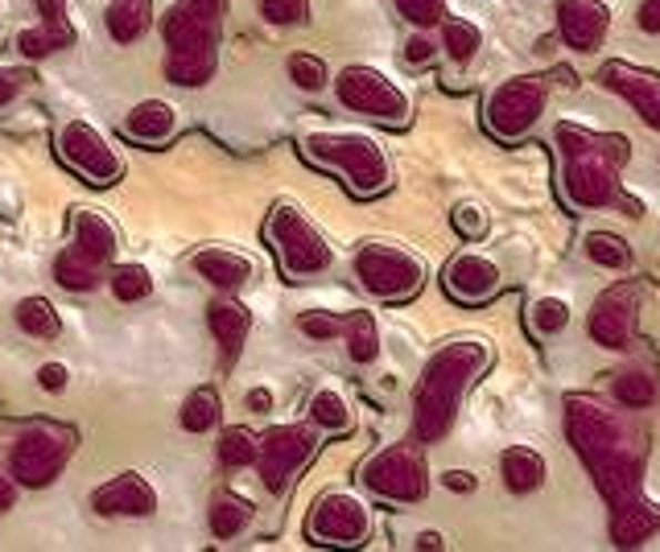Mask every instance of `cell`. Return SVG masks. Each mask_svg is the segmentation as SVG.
I'll return each mask as SVG.
<instances>
[{
    "instance_id": "f35d334b",
    "label": "cell",
    "mask_w": 660,
    "mask_h": 552,
    "mask_svg": "<svg viewBox=\"0 0 660 552\" xmlns=\"http://www.w3.org/2000/svg\"><path fill=\"white\" fill-rule=\"evenodd\" d=\"M108 280H112V293L120 301H145L153 293V276H149L145 264H120V268H112Z\"/></svg>"
},
{
    "instance_id": "816d5d0a",
    "label": "cell",
    "mask_w": 660,
    "mask_h": 552,
    "mask_svg": "<svg viewBox=\"0 0 660 552\" xmlns=\"http://www.w3.org/2000/svg\"><path fill=\"white\" fill-rule=\"evenodd\" d=\"M17 499V479L13 474H0V511H9Z\"/></svg>"
},
{
    "instance_id": "6da1fadb",
    "label": "cell",
    "mask_w": 660,
    "mask_h": 552,
    "mask_svg": "<svg viewBox=\"0 0 660 552\" xmlns=\"http://www.w3.org/2000/svg\"><path fill=\"white\" fill-rule=\"evenodd\" d=\"M566 437L573 441L578 458L590 466L595 487L611 503V511L640 499L648 446L644 429L631 417L602 405L599 396H566Z\"/></svg>"
},
{
    "instance_id": "f5cc1de1",
    "label": "cell",
    "mask_w": 660,
    "mask_h": 552,
    "mask_svg": "<svg viewBox=\"0 0 660 552\" xmlns=\"http://www.w3.org/2000/svg\"><path fill=\"white\" fill-rule=\"evenodd\" d=\"M248 408H252V412H268V408H273V392H268V388H252Z\"/></svg>"
},
{
    "instance_id": "ffe728a7",
    "label": "cell",
    "mask_w": 660,
    "mask_h": 552,
    "mask_svg": "<svg viewBox=\"0 0 660 552\" xmlns=\"http://www.w3.org/2000/svg\"><path fill=\"white\" fill-rule=\"evenodd\" d=\"M657 532H660V511L648 503L644 494L611 511V540H616L619 549H640Z\"/></svg>"
},
{
    "instance_id": "484cf974",
    "label": "cell",
    "mask_w": 660,
    "mask_h": 552,
    "mask_svg": "<svg viewBox=\"0 0 660 552\" xmlns=\"http://www.w3.org/2000/svg\"><path fill=\"white\" fill-rule=\"evenodd\" d=\"M124 129H129V136L153 145V141H165V136L177 129V112L165 100H145L129 112V124H124Z\"/></svg>"
},
{
    "instance_id": "7dc6e473",
    "label": "cell",
    "mask_w": 660,
    "mask_h": 552,
    "mask_svg": "<svg viewBox=\"0 0 660 552\" xmlns=\"http://www.w3.org/2000/svg\"><path fill=\"white\" fill-rule=\"evenodd\" d=\"M67 379H71V371L62 364H45L42 371H38V384H42L45 392H62L67 388Z\"/></svg>"
},
{
    "instance_id": "74e56055",
    "label": "cell",
    "mask_w": 660,
    "mask_h": 552,
    "mask_svg": "<svg viewBox=\"0 0 660 552\" xmlns=\"http://www.w3.org/2000/svg\"><path fill=\"white\" fill-rule=\"evenodd\" d=\"M570 318H573V309L566 306L561 297H537V301H532V309H528L532 330H537V335H545V338L561 335V330L570 326Z\"/></svg>"
},
{
    "instance_id": "4dcf8cb0",
    "label": "cell",
    "mask_w": 660,
    "mask_h": 552,
    "mask_svg": "<svg viewBox=\"0 0 660 552\" xmlns=\"http://www.w3.org/2000/svg\"><path fill=\"white\" fill-rule=\"evenodd\" d=\"M54 280H59L62 289L71 293H91L95 285H100V264L88 260L79 247H67L59 260H54Z\"/></svg>"
},
{
    "instance_id": "681fc988",
    "label": "cell",
    "mask_w": 660,
    "mask_h": 552,
    "mask_svg": "<svg viewBox=\"0 0 660 552\" xmlns=\"http://www.w3.org/2000/svg\"><path fill=\"white\" fill-rule=\"evenodd\" d=\"M441 487H446V491H455V494H470L475 487H479V479L467 474V470H446V474H441Z\"/></svg>"
},
{
    "instance_id": "f546056e",
    "label": "cell",
    "mask_w": 660,
    "mask_h": 552,
    "mask_svg": "<svg viewBox=\"0 0 660 552\" xmlns=\"http://www.w3.org/2000/svg\"><path fill=\"white\" fill-rule=\"evenodd\" d=\"M343 338H347V355H352V364H376L380 359V330H376V321L372 314H352V318H343Z\"/></svg>"
},
{
    "instance_id": "4316f807",
    "label": "cell",
    "mask_w": 660,
    "mask_h": 552,
    "mask_svg": "<svg viewBox=\"0 0 660 552\" xmlns=\"http://www.w3.org/2000/svg\"><path fill=\"white\" fill-rule=\"evenodd\" d=\"M657 396H660V384L648 367H628V371H619V376L611 379V400H616L619 408H628V412H640V408L657 405Z\"/></svg>"
},
{
    "instance_id": "7c38bea8",
    "label": "cell",
    "mask_w": 660,
    "mask_h": 552,
    "mask_svg": "<svg viewBox=\"0 0 660 552\" xmlns=\"http://www.w3.org/2000/svg\"><path fill=\"white\" fill-rule=\"evenodd\" d=\"M67 458H71V433L59 429V425H33V429L17 437L9 474L21 487H50L67 466Z\"/></svg>"
},
{
    "instance_id": "bcb514c9",
    "label": "cell",
    "mask_w": 660,
    "mask_h": 552,
    "mask_svg": "<svg viewBox=\"0 0 660 552\" xmlns=\"http://www.w3.org/2000/svg\"><path fill=\"white\" fill-rule=\"evenodd\" d=\"M30 83H33L30 71H21V67H0V108H4V103H13L21 91L30 88Z\"/></svg>"
},
{
    "instance_id": "e575fe53",
    "label": "cell",
    "mask_w": 660,
    "mask_h": 552,
    "mask_svg": "<svg viewBox=\"0 0 660 552\" xmlns=\"http://www.w3.org/2000/svg\"><path fill=\"white\" fill-rule=\"evenodd\" d=\"M74 42V30L71 25H45L42 30H21L17 33V50L26 54V59H50V54H59V50H67V45Z\"/></svg>"
},
{
    "instance_id": "8fae6325",
    "label": "cell",
    "mask_w": 660,
    "mask_h": 552,
    "mask_svg": "<svg viewBox=\"0 0 660 552\" xmlns=\"http://www.w3.org/2000/svg\"><path fill=\"white\" fill-rule=\"evenodd\" d=\"M318 450V425H273L268 433L261 437V458H256V470H261V482L268 491L277 494L290 487L297 470L314 458Z\"/></svg>"
},
{
    "instance_id": "f907efd6",
    "label": "cell",
    "mask_w": 660,
    "mask_h": 552,
    "mask_svg": "<svg viewBox=\"0 0 660 552\" xmlns=\"http://www.w3.org/2000/svg\"><path fill=\"white\" fill-rule=\"evenodd\" d=\"M636 25H640L644 33H660V0H640Z\"/></svg>"
},
{
    "instance_id": "30bf717a",
    "label": "cell",
    "mask_w": 660,
    "mask_h": 552,
    "mask_svg": "<svg viewBox=\"0 0 660 552\" xmlns=\"http://www.w3.org/2000/svg\"><path fill=\"white\" fill-rule=\"evenodd\" d=\"M335 95L347 112L384 120V124H405L413 112L409 95L376 67H343L335 79Z\"/></svg>"
},
{
    "instance_id": "60d3db41",
    "label": "cell",
    "mask_w": 660,
    "mask_h": 552,
    "mask_svg": "<svg viewBox=\"0 0 660 552\" xmlns=\"http://www.w3.org/2000/svg\"><path fill=\"white\" fill-rule=\"evenodd\" d=\"M393 4L413 30H438L446 21V0H393Z\"/></svg>"
},
{
    "instance_id": "d4e9b609",
    "label": "cell",
    "mask_w": 660,
    "mask_h": 552,
    "mask_svg": "<svg viewBox=\"0 0 660 552\" xmlns=\"http://www.w3.org/2000/svg\"><path fill=\"white\" fill-rule=\"evenodd\" d=\"M103 21L120 45H129L136 38H145V30L153 25V0H112Z\"/></svg>"
},
{
    "instance_id": "603a6c76",
    "label": "cell",
    "mask_w": 660,
    "mask_h": 552,
    "mask_svg": "<svg viewBox=\"0 0 660 552\" xmlns=\"http://www.w3.org/2000/svg\"><path fill=\"white\" fill-rule=\"evenodd\" d=\"M499 482L512 494H532L545 487V458L528 446H512L499 453Z\"/></svg>"
},
{
    "instance_id": "c3c4849f",
    "label": "cell",
    "mask_w": 660,
    "mask_h": 552,
    "mask_svg": "<svg viewBox=\"0 0 660 552\" xmlns=\"http://www.w3.org/2000/svg\"><path fill=\"white\" fill-rule=\"evenodd\" d=\"M33 9L42 13L45 25H71L67 21V0H33Z\"/></svg>"
},
{
    "instance_id": "9c48e42d",
    "label": "cell",
    "mask_w": 660,
    "mask_h": 552,
    "mask_svg": "<svg viewBox=\"0 0 660 552\" xmlns=\"http://www.w3.org/2000/svg\"><path fill=\"white\" fill-rule=\"evenodd\" d=\"M359 482L384 503H422L429 494V466L417 446H388L364 466Z\"/></svg>"
},
{
    "instance_id": "277c9868",
    "label": "cell",
    "mask_w": 660,
    "mask_h": 552,
    "mask_svg": "<svg viewBox=\"0 0 660 552\" xmlns=\"http://www.w3.org/2000/svg\"><path fill=\"white\" fill-rule=\"evenodd\" d=\"M223 9L227 0H177L165 13V74L177 88H203L220 67V38H223Z\"/></svg>"
},
{
    "instance_id": "d6986e66",
    "label": "cell",
    "mask_w": 660,
    "mask_h": 552,
    "mask_svg": "<svg viewBox=\"0 0 660 552\" xmlns=\"http://www.w3.org/2000/svg\"><path fill=\"white\" fill-rule=\"evenodd\" d=\"M91 508L100 515H129V520H145L158 511V491L149 487L141 474H120V479L103 482L100 491L91 494Z\"/></svg>"
},
{
    "instance_id": "d6a6232c",
    "label": "cell",
    "mask_w": 660,
    "mask_h": 552,
    "mask_svg": "<svg viewBox=\"0 0 660 552\" xmlns=\"http://www.w3.org/2000/svg\"><path fill=\"white\" fill-rule=\"evenodd\" d=\"M479 45H484L479 25L458 21V17H446V21H441V50H446V59L455 62V67H467V62L479 54Z\"/></svg>"
},
{
    "instance_id": "7bdbcfd3",
    "label": "cell",
    "mask_w": 660,
    "mask_h": 552,
    "mask_svg": "<svg viewBox=\"0 0 660 552\" xmlns=\"http://www.w3.org/2000/svg\"><path fill=\"white\" fill-rule=\"evenodd\" d=\"M297 330L314 343H331V338L343 335V318L338 314H326V309H306L302 318H297Z\"/></svg>"
},
{
    "instance_id": "44dd1931",
    "label": "cell",
    "mask_w": 660,
    "mask_h": 552,
    "mask_svg": "<svg viewBox=\"0 0 660 552\" xmlns=\"http://www.w3.org/2000/svg\"><path fill=\"white\" fill-rule=\"evenodd\" d=\"M206 326H211V335L220 343L223 359L232 364L235 355L244 350V343H248L252 314L240 301H215V306H206Z\"/></svg>"
},
{
    "instance_id": "3957f363",
    "label": "cell",
    "mask_w": 660,
    "mask_h": 552,
    "mask_svg": "<svg viewBox=\"0 0 660 552\" xmlns=\"http://www.w3.org/2000/svg\"><path fill=\"white\" fill-rule=\"evenodd\" d=\"M491 350L484 338H455L434 355L413 392V433L417 441H441L458 417V400L470 379L484 376Z\"/></svg>"
},
{
    "instance_id": "836d02e7",
    "label": "cell",
    "mask_w": 660,
    "mask_h": 552,
    "mask_svg": "<svg viewBox=\"0 0 660 552\" xmlns=\"http://www.w3.org/2000/svg\"><path fill=\"white\" fill-rule=\"evenodd\" d=\"M223 417V405H220V392L215 388H194L186 396V405H182V429L186 433H211Z\"/></svg>"
},
{
    "instance_id": "f1b7e54d",
    "label": "cell",
    "mask_w": 660,
    "mask_h": 552,
    "mask_svg": "<svg viewBox=\"0 0 660 552\" xmlns=\"http://www.w3.org/2000/svg\"><path fill=\"white\" fill-rule=\"evenodd\" d=\"M309 421L318 425L323 433H352L355 412H352V405L335 392V388H318V392L309 396Z\"/></svg>"
},
{
    "instance_id": "1f68e13d",
    "label": "cell",
    "mask_w": 660,
    "mask_h": 552,
    "mask_svg": "<svg viewBox=\"0 0 660 552\" xmlns=\"http://www.w3.org/2000/svg\"><path fill=\"white\" fill-rule=\"evenodd\" d=\"M582 252H587L590 264L611 268V273H623V268H631V244L623 239V235H616V232H587V239H582Z\"/></svg>"
},
{
    "instance_id": "5bb4252c",
    "label": "cell",
    "mask_w": 660,
    "mask_h": 552,
    "mask_svg": "<svg viewBox=\"0 0 660 552\" xmlns=\"http://www.w3.org/2000/svg\"><path fill=\"white\" fill-rule=\"evenodd\" d=\"M59 153L71 170H79V174L88 177L91 186H112V182L124 177V161L116 157V149L103 141L100 129H91V124H83V120L62 124Z\"/></svg>"
},
{
    "instance_id": "f6af8a7d",
    "label": "cell",
    "mask_w": 660,
    "mask_h": 552,
    "mask_svg": "<svg viewBox=\"0 0 660 552\" xmlns=\"http://www.w3.org/2000/svg\"><path fill=\"white\" fill-rule=\"evenodd\" d=\"M434 59H438V42L429 38V30H417L409 42H405V62H409V67H426V62Z\"/></svg>"
},
{
    "instance_id": "ba28073f",
    "label": "cell",
    "mask_w": 660,
    "mask_h": 552,
    "mask_svg": "<svg viewBox=\"0 0 660 552\" xmlns=\"http://www.w3.org/2000/svg\"><path fill=\"white\" fill-rule=\"evenodd\" d=\"M355 276H359V289L376 301H405L422 289L426 268L422 260L393 244H364L355 252Z\"/></svg>"
},
{
    "instance_id": "ab89813d",
    "label": "cell",
    "mask_w": 660,
    "mask_h": 552,
    "mask_svg": "<svg viewBox=\"0 0 660 552\" xmlns=\"http://www.w3.org/2000/svg\"><path fill=\"white\" fill-rule=\"evenodd\" d=\"M290 79H294L297 91L318 95V91H326V83H331V71H326V62L318 59V54H294V59H290Z\"/></svg>"
},
{
    "instance_id": "7402d4cb",
    "label": "cell",
    "mask_w": 660,
    "mask_h": 552,
    "mask_svg": "<svg viewBox=\"0 0 660 552\" xmlns=\"http://www.w3.org/2000/svg\"><path fill=\"white\" fill-rule=\"evenodd\" d=\"M194 273L203 276L206 285H215V289L232 293L252 276V264L244 260L240 252H227V247H206V252H199V256H194Z\"/></svg>"
},
{
    "instance_id": "9a60e30c",
    "label": "cell",
    "mask_w": 660,
    "mask_h": 552,
    "mask_svg": "<svg viewBox=\"0 0 660 552\" xmlns=\"http://www.w3.org/2000/svg\"><path fill=\"white\" fill-rule=\"evenodd\" d=\"M636 321H640V293L636 285H611L602 293L595 309H590V338L607 350H628L636 338Z\"/></svg>"
},
{
    "instance_id": "b9f144b4",
    "label": "cell",
    "mask_w": 660,
    "mask_h": 552,
    "mask_svg": "<svg viewBox=\"0 0 660 552\" xmlns=\"http://www.w3.org/2000/svg\"><path fill=\"white\" fill-rule=\"evenodd\" d=\"M256 9L268 25H281V30L309 21V0H256Z\"/></svg>"
},
{
    "instance_id": "83f0119b",
    "label": "cell",
    "mask_w": 660,
    "mask_h": 552,
    "mask_svg": "<svg viewBox=\"0 0 660 552\" xmlns=\"http://www.w3.org/2000/svg\"><path fill=\"white\" fill-rule=\"evenodd\" d=\"M252 515H256V508H252L244 494H235V491L215 494V503H211V536L235 540L252 523Z\"/></svg>"
},
{
    "instance_id": "4fadbf2b",
    "label": "cell",
    "mask_w": 660,
    "mask_h": 552,
    "mask_svg": "<svg viewBox=\"0 0 660 552\" xmlns=\"http://www.w3.org/2000/svg\"><path fill=\"white\" fill-rule=\"evenodd\" d=\"M306 532L314 544H331V549H355L372 536V515L367 508L355 499V494L338 491V494H323L318 508L309 511Z\"/></svg>"
},
{
    "instance_id": "7a4b0ae2",
    "label": "cell",
    "mask_w": 660,
    "mask_h": 552,
    "mask_svg": "<svg viewBox=\"0 0 660 552\" xmlns=\"http://www.w3.org/2000/svg\"><path fill=\"white\" fill-rule=\"evenodd\" d=\"M561 153V190L582 211H607L623 203V165L631 145L623 132H590L578 124H558L554 132Z\"/></svg>"
},
{
    "instance_id": "2e32d148",
    "label": "cell",
    "mask_w": 660,
    "mask_h": 552,
    "mask_svg": "<svg viewBox=\"0 0 660 552\" xmlns=\"http://www.w3.org/2000/svg\"><path fill=\"white\" fill-rule=\"evenodd\" d=\"M441 285H446V293H450L455 301H463V306H479V301H487V297L499 293L504 273H499V264L491 260V256L467 247V252H458L455 260L446 264Z\"/></svg>"
},
{
    "instance_id": "5b68a950",
    "label": "cell",
    "mask_w": 660,
    "mask_h": 552,
    "mask_svg": "<svg viewBox=\"0 0 660 552\" xmlns=\"http://www.w3.org/2000/svg\"><path fill=\"white\" fill-rule=\"evenodd\" d=\"M306 161L335 170L355 198H372L388 190L393 182V161L380 149V141H372L364 132H309L302 141Z\"/></svg>"
},
{
    "instance_id": "cb8c5ba5",
    "label": "cell",
    "mask_w": 660,
    "mask_h": 552,
    "mask_svg": "<svg viewBox=\"0 0 660 552\" xmlns=\"http://www.w3.org/2000/svg\"><path fill=\"white\" fill-rule=\"evenodd\" d=\"M74 247L103 268V264L116 256V227L103 215H95V211H79L74 215Z\"/></svg>"
},
{
    "instance_id": "ac0fdd59",
    "label": "cell",
    "mask_w": 660,
    "mask_h": 552,
    "mask_svg": "<svg viewBox=\"0 0 660 552\" xmlns=\"http://www.w3.org/2000/svg\"><path fill=\"white\" fill-rule=\"evenodd\" d=\"M611 30V4L602 0H558V33L578 54H595Z\"/></svg>"
},
{
    "instance_id": "db71d44e",
    "label": "cell",
    "mask_w": 660,
    "mask_h": 552,
    "mask_svg": "<svg viewBox=\"0 0 660 552\" xmlns=\"http://www.w3.org/2000/svg\"><path fill=\"white\" fill-rule=\"evenodd\" d=\"M413 544H417V549H422V552H429V549H446V536H441V532H422V536L413 540Z\"/></svg>"
},
{
    "instance_id": "e0dca14e",
    "label": "cell",
    "mask_w": 660,
    "mask_h": 552,
    "mask_svg": "<svg viewBox=\"0 0 660 552\" xmlns=\"http://www.w3.org/2000/svg\"><path fill=\"white\" fill-rule=\"evenodd\" d=\"M599 83L607 91H616L640 112L648 129L660 132V74L648 67H631V62H602L599 67Z\"/></svg>"
},
{
    "instance_id": "52a82bcc",
    "label": "cell",
    "mask_w": 660,
    "mask_h": 552,
    "mask_svg": "<svg viewBox=\"0 0 660 552\" xmlns=\"http://www.w3.org/2000/svg\"><path fill=\"white\" fill-rule=\"evenodd\" d=\"M545 100H549V88H545L541 74H520V79L499 83L484 103L487 132H491L496 141H504V145L525 141L528 132L537 129V120H541Z\"/></svg>"
},
{
    "instance_id": "d590c367",
    "label": "cell",
    "mask_w": 660,
    "mask_h": 552,
    "mask_svg": "<svg viewBox=\"0 0 660 552\" xmlns=\"http://www.w3.org/2000/svg\"><path fill=\"white\" fill-rule=\"evenodd\" d=\"M17 326L30 338H59L62 318L45 297H26V301H17Z\"/></svg>"
},
{
    "instance_id": "ee69618b",
    "label": "cell",
    "mask_w": 660,
    "mask_h": 552,
    "mask_svg": "<svg viewBox=\"0 0 660 552\" xmlns=\"http://www.w3.org/2000/svg\"><path fill=\"white\" fill-rule=\"evenodd\" d=\"M450 223H455V232L463 235V239H479V235L487 232V215L475 203H458L455 211H450Z\"/></svg>"
},
{
    "instance_id": "8d00e7d4",
    "label": "cell",
    "mask_w": 660,
    "mask_h": 552,
    "mask_svg": "<svg viewBox=\"0 0 660 552\" xmlns=\"http://www.w3.org/2000/svg\"><path fill=\"white\" fill-rule=\"evenodd\" d=\"M261 458V437L252 433L248 425H232L220 433V462L240 470V466H256Z\"/></svg>"
},
{
    "instance_id": "8992f818",
    "label": "cell",
    "mask_w": 660,
    "mask_h": 552,
    "mask_svg": "<svg viewBox=\"0 0 660 552\" xmlns=\"http://www.w3.org/2000/svg\"><path fill=\"white\" fill-rule=\"evenodd\" d=\"M264 235H268V244L277 252L281 273L290 276V280L318 276L335 264V252L323 239V232L302 211H294V206H273V215L264 223Z\"/></svg>"
}]
</instances>
